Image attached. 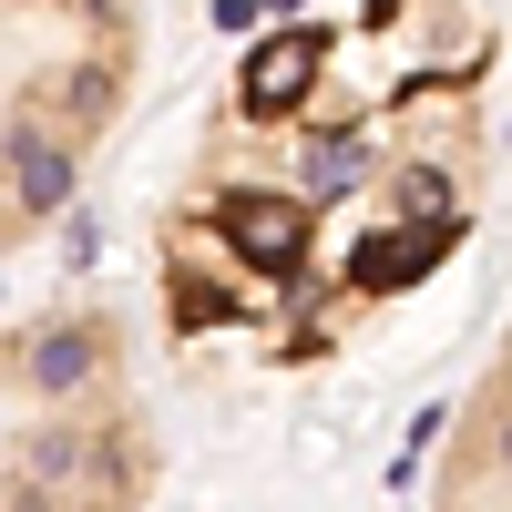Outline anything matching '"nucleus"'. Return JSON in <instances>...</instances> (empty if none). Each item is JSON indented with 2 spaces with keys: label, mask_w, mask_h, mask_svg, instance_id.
I'll list each match as a JSON object with an SVG mask.
<instances>
[{
  "label": "nucleus",
  "mask_w": 512,
  "mask_h": 512,
  "mask_svg": "<svg viewBox=\"0 0 512 512\" xmlns=\"http://www.w3.org/2000/svg\"><path fill=\"white\" fill-rule=\"evenodd\" d=\"M492 0H318L246 41L154 205V328L308 369L410 308L492 205Z\"/></svg>",
  "instance_id": "f257e3e1"
},
{
  "label": "nucleus",
  "mask_w": 512,
  "mask_h": 512,
  "mask_svg": "<svg viewBox=\"0 0 512 512\" xmlns=\"http://www.w3.org/2000/svg\"><path fill=\"white\" fill-rule=\"evenodd\" d=\"M164 441L123 308H41L0 328V502H154Z\"/></svg>",
  "instance_id": "f03ea898"
},
{
  "label": "nucleus",
  "mask_w": 512,
  "mask_h": 512,
  "mask_svg": "<svg viewBox=\"0 0 512 512\" xmlns=\"http://www.w3.org/2000/svg\"><path fill=\"white\" fill-rule=\"evenodd\" d=\"M144 82L134 0H0V256L62 226Z\"/></svg>",
  "instance_id": "7ed1b4c3"
}]
</instances>
